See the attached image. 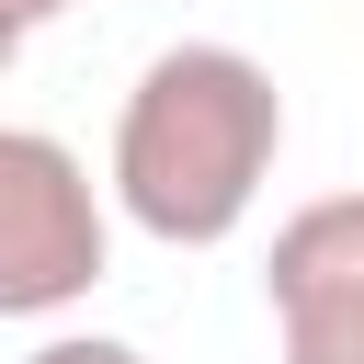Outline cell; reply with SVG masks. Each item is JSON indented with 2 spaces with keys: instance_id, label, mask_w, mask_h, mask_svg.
Segmentation results:
<instances>
[{
  "instance_id": "1",
  "label": "cell",
  "mask_w": 364,
  "mask_h": 364,
  "mask_svg": "<svg viewBox=\"0 0 364 364\" xmlns=\"http://www.w3.org/2000/svg\"><path fill=\"white\" fill-rule=\"evenodd\" d=\"M284 159V91L250 46L182 34L136 68L125 114H114V205L125 228H148L159 250H216L250 228L262 182Z\"/></svg>"
},
{
  "instance_id": "2",
  "label": "cell",
  "mask_w": 364,
  "mask_h": 364,
  "mask_svg": "<svg viewBox=\"0 0 364 364\" xmlns=\"http://www.w3.org/2000/svg\"><path fill=\"white\" fill-rule=\"evenodd\" d=\"M114 273V205L46 125H0V318H57Z\"/></svg>"
},
{
  "instance_id": "3",
  "label": "cell",
  "mask_w": 364,
  "mask_h": 364,
  "mask_svg": "<svg viewBox=\"0 0 364 364\" xmlns=\"http://www.w3.org/2000/svg\"><path fill=\"white\" fill-rule=\"evenodd\" d=\"M262 307L284 364H364V193H318L273 228Z\"/></svg>"
},
{
  "instance_id": "4",
  "label": "cell",
  "mask_w": 364,
  "mask_h": 364,
  "mask_svg": "<svg viewBox=\"0 0 364 364\" xmlns=\"http://www.w3.org/2000/svg\"><path fill=\"white\" fill-rule=\"evenodd\" d=\"M23 364H148L136 341H114V330H46Z\"/></svg>"
},
{
  "instance_id": "5",
  "label": "cell",
  "mask_w": 364,
  "mask_h": 364,
  "mask_svg": "<svg viewBox=\"0 0 364 364\" xmlns=\"http://www.w3.org/2000/svg\"><path fill=\"white\" fill-rule=\"evenodd\" d=\"M0 11H11V23H23V34H34V23H57V11H68V0H0Z\"/></svg>"
},
{
  "instance_id": "6",
  "label": "cell",
  "mask_w": 364,
  "mask_h": 364,
  "mask_svg": "<svg viewBox=\"0 0 364 364\" xmlns=\"http://www.w3.org/2000/svg\"><path fill=\"white\" fill-rule=\"evenodd\" d=\"M11 57H23V23H11V11H0V80H11Z\"/></svg>"
}]
</instances>
